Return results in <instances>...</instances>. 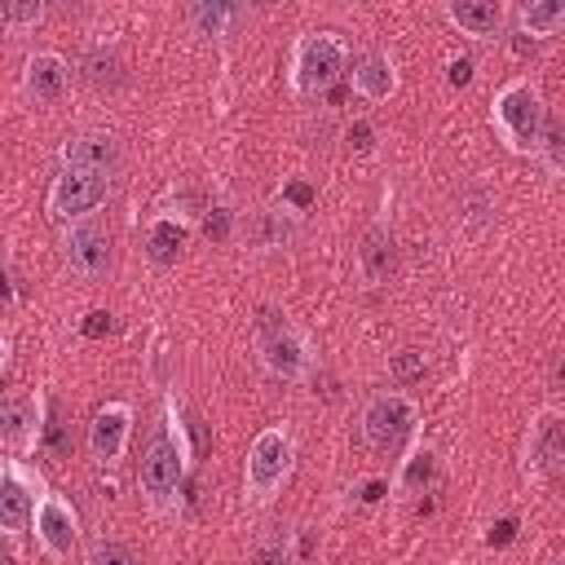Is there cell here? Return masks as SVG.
I'll use <instances>...</instances> for the list:
<instances>
[{"label":"cell","instance_id":"6da1fadb","mask_svg":"<svg viewBox=\"0 0 565 565\" xmlns=\"http://www.w3.org/2000/svg\"><path fill=\"white\" fill-rule=\"evenodd\" d=\"M291 459H296V441L287 428H260L247 446V468H243V494L252 508L274 503V494L282 490V481L291 477Z\"/></svg>","mask_w":565,"mask_h":565},{"label":"cell","instance_id":"7a4b0ae2","mask_svg":"<svg viewBox=\"0 0 565 565\" xmlns=\"http://www.w3.org/2000/svg\"><path fill=\"white\" fill-rule=\"evenodd\" d=\"M168 419H172V433L150 437V446L141 455V472H137L141 494H146V503L154 512H163L172 503V494L181 486V472H185V459H190L185 433H181V419H177V402H168Z\"/></svg>","mask_w":565,"mask_h":565},{"label":"cell","instance_id":"3957f363","mask_svg":"<svg viewBox=\"0 0 565 565\" xmlns=\"http://www.w3.org/2000/svg\"><path fill=\"white\" fill-rule=\"evenodd\" d=\"M490 119H494V128H499V137H503V146L512 154H534L539 150V137H543L547 110H543L539 88L525 84V79H516V84H508V88L494 93Z\"/></svg>","mask_w":565,"mask_h":565},{"label":"cell","instance_id":"277c9868","mask_svg":"<svg viewBox=\"0 0 565 565\" xmlns=\"http://www.w3.org/2000/svg\"><path fill=\"white\" fill-rule=\"evenodd\" d=\"M344 75V44L327 31L318 35H300L291 49V88L300 97H318L327 93L335 79Z\"/></svg>","mask_w":565,"mask_h":565},{"label":"cell","instance_id":"5b68a950","mask_svg":"<svg viewBox=\"0 0 565 565\" xmlns=\"http://www.w3.org/2000/svg\"><path fill=\"white\" fill-rule=\"evenodd\" d=\"M110 194V172H97V168H75V163H62V172L53 177L49 185V216L53 221H79L84 212H93L102 199Z\"/></svg>","mask_w":565,"mask_h":565},{"label":"cell","instance_id":"8992f818","mask_svg":"<svg viewBox=\"0 0 565 565\" xmlns=\"http://www.w3.org/2000/svg\"><path fill=\"white\" fill-rule=\"evenodd\" d=\"M35 490H40V481L22 468V459H4V468H0V534L9 543H18L35 525V508L44 499Z\"/></svg>","mask_w":565,"mask_h":565},{"label":"cell","instance_id":"52a82bcc","mask_svg":"<svg viewBox=\"0 0 565 565\" xmlns=\"http://www.w3.org/2000/svg\"><path fill=\"white\" fill-rule=\"evenodd\" d=\"M411 428H415V402H411L406 393H380V397H371L366 411H362V437H366V446L380 450V455L397 450V446L411 437Z\"/></svg>","mask_w":565,"mask_h":565},{"label":"cell","instance_id":"ba28073f","mask_svg":"<svg viewBox=\"0 0 565 565\" xmlns=\"http://www.w3.org/2000/svg\"><path fill=\"white\" fill-rule=\"evenodd\" d=\"M260 362H265L278 380H300V375L309 371V344H305L274 309L260 313Z\"/></svg>","mask_w":565,"mask_h":565},{"label":"cell","instance_id":"9c48e42d","mask_svg":"<svg viewBox=\"0 0 565 565\" xmlns=\"http://www.w3.org/2000/svg\"><path fill=\"white\" fill-rule=\"evenodd\" d=\"M79 539V516L62 494H44L35 508V543L49 561H66Z\"/></svg>","mask_w":565,"mask_h":565},{"label":"cell","instance_id":"30bf717a","mask_svg":"<svg viewBox=\"0 0 565 565\" xmlns=\"http://www.w3.org/2000/svg\"><path fill=\"white\" fill-rule=\"evenodd\" d=\"M40 411H44V406H40V393H22V388L4 393V406H0V437H4L9 450L26 455V450L40 446V433H44Z\"/></svg>","mask_w":565,"mask_h":565},{"label":"cell","instance_id":"8fae6325","mask_svg":"<svg viewBox=\"0 0 565 565\" xmlns=\"http://www.w3.org/2000/svg\"><path fill=\"white\" fill-rule=\"evenodd\" d=\"M62 252H66L71 269L84 278H102L110 269V238L93 221H71V230L62 234Z\"/></svg>","mask_w":565,"mask_h":565},{"label":"cell","instance_id":"7c38bea8","mask_svg":"<svg viewBox=\"0 0 565 565\" xmlns=\"http://www.w3.org/2000/svg\"><path fill=\"white\" fill-rule=\"evenodd\" d=\"M128 433H132V406L128 402H106L93 424H88V450L97 463H115L128 446Z\"/></svg>","mask_w":565,"mask_h":565},{"label":"cell","instance_id":"4fadbf2b","mask_svg":"<svg viewBox=\"0 0 565 565\" xmlns=\"http://www.w3.org/2000/svg\"><path fill=\"white\" fill-rule=\"evenodd\" d=\"M66 79H71V71H66V62H62L57 53H31V57H26L22 88H26V97H31V102H40V106L62 102Z\"/></svg>","mask_w":565,"mask_h":565},{"label":"cell","instance_id":"5bb4252c","mask_svg":"<svg viewBox=\"0 0 565 565\" xmlns=\"http://www.w3.org/2000/svg\"><path fill=\"white\" fill-rule=\"evenodd\" d=\"M349 79H353V93H358V97H366V102H384V97H393V88H397L393 62H388L384 53H371V49L353 57Z\"/></svg>","mask_w":565,"mask_h":565},{"label":"cell","instance_id":"9a60e30c","mask_svg":"<svg viewBox=\"0 0 565 565\" xmlns=\"http://www.w3.org/2000/svg\"><path fill=\"white\" fill-rule=\"evenodd\" d=\"M446 13L472 40H490L503 26V0H446Z\"/></svg>","mask_w":565,"mask_h":565},{"label":"cell","instance_id":"2e32d148","mask_svg":"<svg viewBox=\"0 0 565 565\" xmlns=\"http://www.w3.org/2000/svg\"><path fill=\"white\" fill-rule=\"evenodd\" d=\"M62 163L110 172V168L119 163V146H115L106 132H84V137H71V141L62 146Z\"/></svg>","mask_w":565,"mask_h":565},{"label":"cell","instance_id":"e0dca14e","mask_svg":"<svg viewBox=\"0 0 565 565\" xmlns=\"http://www.w3.org/2000/svg\"><path fill=\"white\" fill-rule=\"evenodd\" d=\"M358 260H362V269H366L371 282H388L393 269H397V252H393L388 230H380V225L366 230V234H362V247H358Z\"/></svg>","mask_w":565,"mask_h":565},{"label":"cell","instance_id":"ac0fdd59","mask_svg":"<svg viewBox=\"0 0 565 565\" xmlns=\"http://www.w3.org/2000/svg\"><path fill=\"white\" fill-rule=\"evenodd\" d=\"M243 4L247 0H190V22H194L199 35L216 40V35H225L234 26V18L243 13Z\"/></svg>","mask_w":565,"mask_h":565},{"label":"cell","instance_id":"d6986e66","mask_svg":"<svg viewBox=\"0 0 565 565\" xmlns=\"http://www.w3.org/2000/svg\"><path fill=\"white\" fill-rule=\"evenodd\" d=\"M521 26L530 35H556L565 26V0H521Z\"/></svg>","mask_w":565,"mask_h":565},{"label":"cell","instance_id":"ffe728a7","mask_svg":"<svg viewBox=\"0 0 565 565\" xmlns=\"http://www.w3.org/2000/svg\"><path fill=\"white\" fill-rule=\"evenodd\" d=\"M146 243H150V256H154L159 265H172V260H177V252L185 247V225H181V221H172V216H159V221L150 225Z\"/></svg>","mask_w":565,"mask_h":565},{"label":"cell","instance_id":"44dd1931","mask_svg":"<svg viewBox=\"0 0 565 565\" xmlns=\"http://www.w3.org/2000/svg\"><path fill=\"white\" fill-rule=\"evenodd\" d=\"M433 472H437V459H433V450L428 446H419V450H411V459L402 463V477H397V486L402 490H428L433 486Z\"/></svg>","mask_w":565,"mask_h":565},{"label":"cell","instance_id":"7402d4cb","mask_svg":"<svg viewBox=\"0 0 565 565\" xmlns=\"http://www.w3.org/2000/svg\"><path fill=\"white\" fill-rule=\"evenodd\" d=\"M534 154H543V163L552 172L565 168V119H543V137H539V150Z\"/></svg>","mask_w":565,"mask_h":565},{"label":"cell","instance_id":"603a6c76","mask_svg":"<svg viewBox=\"0 0 565 565\" xmlns=\"http://www.w3.org/2000/svg\"><path fill=\"white\" fill-rule=\"evenodd\" d=\"M88 79H93L97 88H115V84L124 79L119 57H115V53H106V49H93V53H88Z\"/></svg>","mask_w":565,"mask_h":565},{"label":"cell","instance_id":"cb8c5ba5","mask_svg":"<svg viewBox=\"0 0 565 565\" xmlns=\"http://www.w3.org/2000/svg\"><path fill=\"white\" fill-rule=\"evenodd\" d=\"M40 18H44V0H4L9 31H31Z\"/></svg>","mask_w":565,"mask_h":565},{"label":"cell","instance_id":"d4e9b609","mask_svg":"<svg viewBox=\"0 0 565 565\" xmlns=\"http://www.w3.org/2000/svg\"><path fill=\"white\" fill-rule=\"evenodd\" d=\"M84 556H88V565H132L137 561V552L128 543H110V539H97Z\"/></svg>","mask_w":565,"mask_h":565},{"label":"cell","instance_id":"484cf974","mask_svg":"<svg viewBox=\"0 0 565 565\" xmlns=\"http://www.w3.org/2000/svg\"><path fill=\"white\" fill-rule=\"evenodd\" d=\"M388 371H393L402 384H411V380H419V375H424V353H415V349H402V353H393Z\"/></svg>","mask_w":565,"mask_h":565},{"label":"cell","instance_id":"4316f807","mask_svg":"<svg viewBox=\"0 0 565 565\" xmlns=\"http://www.w3.org/2000/svg\"><path fill=\"white\" fill-rule=\"evenodd\" d=\"M203 234H207V238H216V243H221V238H225V234H230V212H225V207H212V216H207V221H203Z\"/></svg>","mask_w":565,"mask_h":565},{"label":"cell","instance_id":"83f0119b","mask_svg":"<svg viewBox=\"0 0 565 565\" xmlns=\"http://www.w3.org/2000/svg\"><path fill=\"white\" fill-rule=\"evenodd\" d=\"M512 539H516V521H512V516L494 521V525H490V534H486V543H490V547H503V543H512Z\"/></svg>","mask_w":565,"mask_h":565},{"label":"cell","instance_id":"f1b7e54d","mask_svg":"<svg viewBox=\"0 0 565 565\" xmlns=\"http://www.w3.org/2000/svg\"><path fill=\"white\" fill-rule=\"evenodd\" d=\"M349 146H353V150H371V124H366V119L349 124Z\"/></svg>","mask_w":565,"mask_h":565},{"label":"cell","instance_id":"f546056e","mask_svg":"<svg viewBox=\"0 0 565 565\" xmlns=\"http://www.w3.org/2000/svg\"><path fill=\"white\" fill-rule=\"evenodd\" d=\"M106 331H110V313L93 309V313H88V322H84V335H93V340H97V335H106Z\"/></svg>","mask_w":565,"mask_h":565},{"label":"cell","instance_id":"4dcf8cb0","mask_svg":"<svg viewBox=\"0 0 565 565\" xmlns=\"http://www.w3.org/2000/svg\"><path fill=\"white\" fill-rule=\"evenodd\" d=\"M282 194H287V199H291V203H296V207H309V199H313V190H309V185H305V181H291V185H287V190H282Z\"/></svg>","mask_w":565,"mask_h":565},{"label":"cell","instance_id":"1f68e13d","mask_svg":"<svg viewBox=\"0 0 565 565\" xmlns=\"http://www.w3.org/2000/svg\"><path fill=\"white\" fill-rule=\"evenodd\" d=\"M446 79H450V84H468V79H472V62H463V57H459V62H450Z\"/></svg>","mask_w":565,"mask_h":565},{"label":"cell","instance_id":"d6a6232c","mask_svg":"<svg viewBox=\"0 0 565 565\" xmlns=\"http://www.w3.org/2000/svg\"><path fill=\"white\" fill-rule=\"evenodd\" d=\"M384 490H388L384 481H366V486H362V499H366V503H375V499H380Z\"/></svg>","mask_w":565,"mask_h":565},{"label":"cell","instance_id":"836d02e7","mask_svg":"<svg viewBox=\"0 0 565 565\" xmlns=\"http://www.w3.org/2000/svg\"><path fill=\"white\" fill-rule=\"evenodd\" d=\"M552 384H556V388H565V353L552 362Z\"/></svg>","mask_w":565,"mask_h":565},{"label":"cell","instance_id":"e575fe53","mask_svg":"<svg viewBox=\"0 0 565 565\" xmlns=\"http://www.w3.org/2000/svg\"><path fill=\"white\" fill-rule=\"evenodd\" d=\"M561 481H565V450H561Z\"/></svg>","mask_w":565,"mask_h":565}]
</instances>
